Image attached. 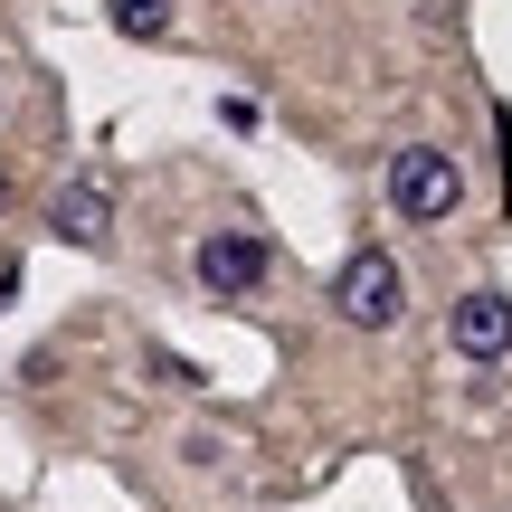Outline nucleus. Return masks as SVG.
<instances>
[{"instance_id":"4","label":"nucleus","mask_w":512,"mask_h":512,"mask_svg":"<svg viewBox=\"0 0 512 512\" xmlns=\"http://www.w3.org/2000/svg\"><path fill=\"white\" fill-rule=\"evenodd\" d=\"M48 228H57L67 247H114V181H105V171H76V181L57 190Z\"/></svg>"},{"instance_id":"2","label":"nucleus","mask_w":512,"mask_h":512,"mask_svg":"<svg viewBox=\"0 0 512 512\" xmlns=\"http://www.w3.org/2000/svg\"><path fill=\"white\" fill-rule=\"evenodd\" d=\"M332 313H342V323H361V332H389V323L408 313L399 256H389V247H351L342 275H332Z\"/></svg>"},{"instance_id":"3","label":"nucleus","mask_w":512,"mask_h":512,"mask_svg":"<svg viewBox=\"0 0 512 512\" xmlns=\"http://www.w3.org/2000/svg\"><path fill=\"white\" fill-rule=\"evenodd\" d=\"M190 275H200L219 304H238V294H256V275H266V238H247V228H209V238L190 247Z\"/></svg>"},{"instance_id":"7","label":"nucleus","mask_w":512,"mask_h":512,"mask_svg":"<svg viewBox=\"0 0 512 512\" xmlns=\"http://www.w3.org/2000/svg\"><path fill=\"white\" fill-rule=\"evenodd\" d=\"M0 209H10V171H0Z\"/></svg>"},{"instance_id":"8","label":"nucleus","mask_w":512,"mask_h":512,"mask_svg":"<svg viewBox=\"0 0 512 512\" xmlns=\"http://www.w3.org/2000/svg\"><path fill=\"white\" fill-rule=\"evenodd\" d=\"M0 105H10V76H0Z\"/></svg>"},{"instance_id":"5","label":"nucleus","mask_w":512,"mask_h":512,"mask_svg":"<svg viewBox=\"0 0 512 512\" xmlns=\"http://www.w3.org/2000/svg\"><path fill=\"white\" fill-rule=\"evenodd\" d=\"M446 342H456L465 361H503V351H512V294H494V285L456 294V313H446Z\"/></svg>"},{"instance_id":"6","label":"nucleus","mask_w":512,"mask_h":512,"mask_svg":"<svg viewBox=\"0 0 512 512\" xmlns=\"http://www.w3.org/2000/svg\"><path fill=\"white\" fill-rule=\"evenodd\" d=\"M114 38H171V0H105Z\"/></svg>"},{"instance_id":"1","label":"nucleus","mask_w":512,"mask_h":512,"mask_svg":"<svg viewBox=\"0 0 512 512\" xmlns=\"http://www.w3.org/2000/svg\"><path fill=\"white\" fill-rule=\"evenodd\" d=\"M389 209H399V219H418V228H446V219L465 209V171H456V152H437V143L389 152Z\"/></svg>"}]
</instances>
